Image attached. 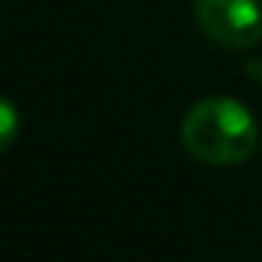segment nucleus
Wrapping results in <instances>:
<instances>
[{"label":"nucleus","mask_w":262,"mask_h":262,"mask_svg":"<svg viewBox=\"0 0 262 262\" xmlns=\"http://www.w3.org/2000/svg\"><path fill=\"white\" fill-rule=\"evenodd\" d=\"M180 140L186 152L204 165H241L256 146V119L241 101L210 95L183 113Z\"/></svg>","instance_id":"obj_1"},{"label":"nucleus","mask_w":262,"mask_h":262,"mask_svg":"<svg viewBox=\"0 0 262 262\" xmlns=\"http://www.w3.org/2000/svg\"><path fill=\"white\" fill-rule=\"evenodd\" d=\"M192 12L204 37L223 49L241 52L262 40L259 0H195Z\"/></svg>","instance_id":"obj_2"},{"label":"nucleus","mask_w":262,"mask_h":262,"mask_svg":"<svg viewBox=\"0 0 262 262\" xmlns=\"http://www.w3.org/2000/svg\"><path fill=\"white\" fill-rule=\"evenodd\" d=\"M18 128H21V119H18V110L9 98L0 95V156L15 143L18 137Z\"/></svg>","instance_id":"obj_3"},{"label":"nucleus","mask_w":262,"mask_h":262,"mask_svg":"<svg viewBox=\"0 0 262 262\" xmlns=\"http://www.w3.org/2000/svg\"><path fill=\"white\" fill-rule=\"evenodd\" d=\"M247 70H250V73H256V76H259V85H262V64H250V67H247Z\"/></svg>","instance_id":"obj_4"}]
</instances>
